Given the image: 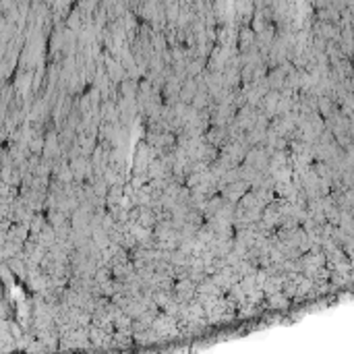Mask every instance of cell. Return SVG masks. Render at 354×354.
Instances as JSON below:
<instances>
[{"label": "cell", "mask_w": 354, "mask_h": 354, "mask_svg": "<svg viewBox=\"0 0 354 354\" xmlns=\"http://www.w3.org/2000/svg\"><path fill=\"white\" fill-rule=\"evenodd\" d=\"M108 79L116 83L124 81V67L120 65V60H108Z\"/></svg>", "instance_id": "obj_1"}, {"label": "cell", "mask_w": 354, "mask_h": 354, "mask_svg": "<svg viewBox=\"0 0 354 354\" xmlns=\"http://www.w3.org/2000/svg\"><path fill=\"white\" fill-rule=\"evenodd\" d=\"M176 292H178V296H182V298H189L193 292H195V286H193V280H180L178 284H176Z\"/></svg>", "instance_id": "obj_2"}]
</instances>
